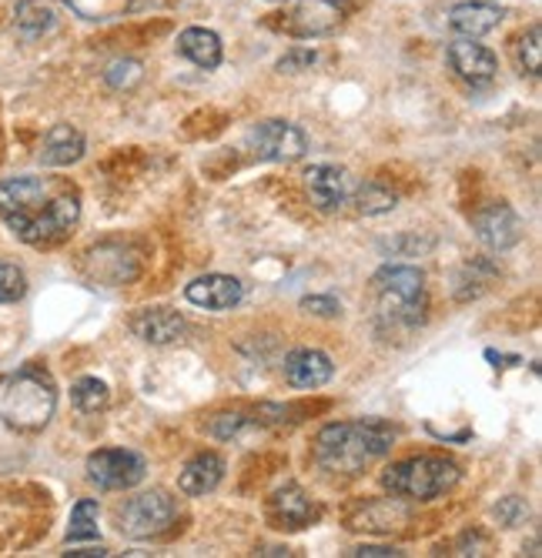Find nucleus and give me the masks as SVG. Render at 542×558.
<instances>
[{
	"mask_svg": "<svg viewBox=\"0 0 542 558\" xmlns=\"http://www.w3.org/2000/svg\"><path fill=\"white\" fill-rule=\"evenodd\" d=\"M91 538H97V501L81 498L71 512L68 542H91Z\"/></svg>",
	"mask_w": 542,
	"mask_h": 558,
	"instance_id": "nucleus-23",
	"label": "nucleus"
},
{
	"mask_svg": "<svg viewBox=\"0 0 542 558\" xmlns=\"http://www.w3.org/2000/svg\"><path fill=\"white\" fill-rule=\"evenodd\" d=\"M14 24L24 37H40L55 27V11L37 4V0H21L17 11H14Z\"/></svg>",
	"mask_w": 542,
	"mask_h": 558,
	"instance_id": "nucleus-21",
	"label": "nucleus"
},
{
	"mask_svg": "<svg viewBox=\"0 0 542 558\" xmlns=\"http://www.w3.org/2000/svg\"><path fill=\"white\" fill-rule=\"evenodd\" d=\"M352 197L359 201V211H362V215H369V218H375V215H388L392 208L399 205V197L392 194V191H385L382 184L356 187V194H352Z\"/></svg>",
	"mask_w": 542,
	"mask_h": 558,
	"instance_id": "nucleus-24",
	"label": "nucleus"
},
{
	"mask_svg": "<svg viewBox=\"0 0 542 558\" xmlns=\"http://www.w3.org/2000/svg\"><path fill=\"white\" fill-rule=\"evenodd\" d=\"M459 482V465L438 454H415V459L396 462L385 469L382 485L396 498H412V501H429L446 495Z\"/></svg>",
	"mask_w": 542,
	"mask_h": 558,
	"instance_id": "nucleus-5",
	"label": "nucleus"
},
{
	"mask_svg": "<svg viewBox=\"0 0 542 558\" xmlns=\"http://www.w3.org/2000/svg\"><path fill=\"white\" fill-rule=\"evenodd\" d=\"M68 558H105L108 548L105 545H97V548H74V551H64Z\"/></svg>",
	"mask_w": 542,
	"mask_h": 558,
	"instance_id": "nucleus-33",
	"label": "nucleus"
},
{
	"mask_svg": "<svg viewBox=\"0 0 542 558\" xmlns=\"http://www.w3.org/2000/svg\"><path fill=\"white\" fill-rule=\"evenodd\" d=\"M315 58H318V54H315L312 47H294V50H288V54L278 61V71H281V74H299V71L312 68Z\"/></svg>",
	"mask_w": 542,
	"mask_h": 558,
	"instance_id": "nucleus-29",
	"label": "nucleus"
},
{
	"mask_svg": "<svg viewBox=\"0 0 542 558\" xmlns=\"http://www.w3.org/2000/svg\"><path fill=\"white\" fill-rule=\"evenodd\" d=\"M315 505L299 485H285L272 495V519L278 529H305L315 519Z\"/></svg>",
	"mask_w": 542,
	"mask_h": 558,
	"instance_id": "nucleus-17",
	"label": "nucleus"
},
{
	"mask_svg": "<svg viewBox=\"0 0 542 558\" xmlns=\"http://www.w3.org/2000/svg\"><path fill=\"white\" fill-rule=\"evenodd\" d=\"M184 318L171 308H147L131 318V331L147 344H171L184 335Z\"/></svg>",
	"mask_w": 542,
	"mask_h": 558,
	"instance_id": "nucleus-15",
	"label": "nucleus"
},
{
	"mask_svg": "<svg viewBox=\"0 0 542 558\" xmlns=\"http://www.w3.org/2000/svg\"><path fill=\"white\" fill-rule=\"evenodd\" d=\"M178 50L202 71H215L221 64V37L208 27H188L178 37Z\"/></svg>",
	"mask_w": 542,
	"mask_h": 558,
	"instance_id": "nucleus-20",
	"label": "nucleus"
},
{
	"mask_svg": "<svg viewBox=\"0 0 542 558\" xmlns=\"http://www.w3.org/2000/svg\"><path fill=\"white\" fill-rule=\"evenodd\" d=\"M178 519V505L168 492L155 488V492H144L124 501V509L118 512L121 532L128 538H152L171 529V522Z\"/></svg>",
	"mask_w": 542,
	"mask_h": 558,
	"instance_id": "nucleus-6",
	"label": "nucleus"
},
{
	"mask_svg": "<svg viewBox=\"0 0 542 558\" xmlns=\"http://www.w3.org/2000/svg\"><path fill=\"white\" fill-rule=\"evenodd\" d=\"M332 359L315 348H294L285 359V378L291 388H322L332 381Z\"/></svg>",
	"mask_w": 542,
	"mask_h": 558,
	"instance_id": "nucleus-14",
	"label": "nucleus"
},
{
	"mask_svg": "<svg viewBox=\"0 0 542 558\" xmlns=\"http://www.w3.org/2000/svg\"><path fill=\"white\" fill-rule=\"evenodd\" d=\"M378 318L388 328H415L425 312V275L412 265H388L372 278Z\"/></svg>",
	"mask_w": 542,
	"mask_h": 558,
	"instance_id": "nucleus-4",
	"label": "nucleus"
},
{
	"mask_svg": "<svg viewBox=\"0 0 542 558\" xmlns=\"http://www.w3.org/2000/svg\"><path fill=\"white\" fill-rule=\"evenodd\" d=\"M225 478V459L215 451H202L181 469V492L184 495H208Z\"/></svg>",
	"mask_w": 542,
	"mask_h": 558,
	"instance_id": "nucleus-18",
	"label": "nucleus"
},
{
	"mask_svg": "<svg viewBox=\"0 0 542 558\" xmlns=\"http://www.w3.org/2000/svg\"><path fill=\"white\" fill-rule=\"evenodd\" d=\"M58 388L44 368H17L0 378V418L17 432H40L55 418Z\"/></svg>",
	"mask_w": 542,
	"mask_h": 558,
	"instance_id": "nucleus-3",
	"label": "nucleus"
},
{
	"mask_svg": "<svg viewBox=\"0 0 542 558\" xmlns=\"http://www.w3.org/2000/svg\"><path fill=\"white\" fill-rule=\"evenodd\" d=\"M108 398H111L108 385L101 378H91V375L87 378H77L74 388H71V401L77 404V412H84V415L101 412L105 404H108Z\"/></svg>",
	"mask_w": 542,
	"mask_h": 558,
	"instance_id": "nucleus-22",
	"label": "nucleus"
},
{
	"mask_svg": "<svg viewBox=\"0 0 542 558\" xmlns=\"http://www.w3.org/2000/svg\"><path fill=\"white\" fill-rule=\"evenodd\" d=\"M188 301L205 312H228L244 298V284L231 275H205L188 284Z\"/></svg>",
	"mask_w": 542,
	"mask_h": 558,
	"instance_id": "nucleus-12",
	"label": "nucleus"
},
{
	"mask_svg": "<svg viewBox=\"0 0 542 558\" xmlns=\"http://www.w3.org/2000/svg\"><path fill=\"white\" fill-rule=\"evenodd\" d=\"M526 515H529V505H526L519 495H509V498H503V501L496 505V519H499V525H506V529L519 525Z\"/></svg>",
	"mask_w": 542,
	"mask_h": 558,
	"instance_id": "nucleus-28",
	"label": "nucleus"
},
{
	"mask_svg": "<svg viewBox=\"0 0 542 558\" xmlns=\"http://www.w3.org/2000/svg\"><path fill=\"white\" fill-rule=\"evenodd\" d=\"M141 64L137 61H115L108 71H105V77H108V84L111 87H118V90H124V87H134L137 81H141Z\"/></svg>",
	"mask_w": 542,
	"mask_h": 558,
	"instance_id": "nucleus-27",
	"label": "nucleus"
},
{
	"mask_svg": "<svg viewBox=\"0 0 542 558\" xmlns=\"http://www.w3.org/2000/svg\"><path fill=\"white\" fill-rule=\"evenodd\" d=\"M0 218L24 244H55L81 218V197L64 181L11 178L0 184Z\"/></svg>",
	"mask_w": 542,
	"mask_h": 558,
	"instance_id": "nucleus-1",
	"label": "nucleus"
},
{
	"mask_svg": "<svg viewBox=\"0 0 542 558\" xmlns=\"http://www.w3.org/2000/svg\"><path fill=\"white\" fill-rule=\"evenodd\" d=\"M244 428V415H218L212 422V435L215 438H234Z\"/></svg>",
	"mask_w": 542,
	"mask_h": 558,
	"instance_id": "nucleus-31",
	"label": "nucleus"
},
{
	"mask_svg": "<svg viewBox=\"0 0 542 558\" xmlns=\"http://www.w3.org/2000/svg\"><path fill=\"white\" fill-rule=\"evenodd\" d=\"M449 64L469 84H489L492 77H496V71H499L496 54H492L489 47L469 40V37H459V40L449 44Z\"/></svg>",
	"mask_w": 542,
	"mask_h": 558,
	"instance_id": "nucleus-11",
	"label": "nucleus"
},
{
	"mask_svg": "<svg viewBox=\"0 0 542 558\" xmlns=\"http://www.w3.org/2000/svg\"><path fill=\"white\" fill-rule=\"evenodd\" d=\"M302 312L309 315H318V318H338L341 315V304L335 298H322V294H312L302 301Z\"/></svg>",
	"mask_w": 542,
	"mask_h": 558,
	"instance_id": "nucleus-30",
	"label": "nucleus"
},
{
	"mask_svg": "<svg viewBox=\"0 0 542 558\" xmlns=\"http://www.w3.org/2000/svg\"><path fill=\"white\" fill-rule=\"evenodd\" d=\"M341 21H345L341 0H302L291 14L288 31L294 37H322V34H332Z\"/></svg>",
	"mask_w": 542,
	"mask_h": 558,
	"instance_id": "nucleus-13",
	"label": "nucleus"
},
{
	"mask_svg": "<svg viewBox=\"0 0 542 558\" xmlns=\"http://www.w3.org/2000/svg\"><path fill=\"white\" fill-rule=\"evenodd\" d=\"M27 291V278L17 265H0V304H14Z\"/></svg>",
	"mask_w": 542,
	"mask_h": 558,
	"instance_id": "nucleus-25",
	"label": "nucleus"
},
{
	"mask_svg": "<svg viewBox=\"0 0 542 558\" xmlns=\"http://www.w3.org/2000/svg\"><path fill=\"white\" fill-rule=\"evenodd\" d=\"M84 158V134L71 124H55L40 144V161L47 168H68Z\"/></svg>",
	"mask_w": 542,
	"mask_h": 558,
	"instance_id": "nucleus-16",
	"label": "nucleus"
},
{
	"mask_svg": "<svg viewBox=\"0 0 542 558\" xmlns=\"http://www.w3.org/2000/svg\"><path fill=\"white\" fill-rule=\"evenodd\" d=\"M503 11L492 8V4H459L449 11V27L453 34L459 37H469V40H479L482 34L496 31L503 24Z\"/></svg>",
	"mask_w": 542,
	"mask_h": 558,
	"instance_id": "nucleus-19",
	"label": "nucleus"
},
{
	"mask_svg": "<svg viewBox=\"0 0 542 558\" xmlns=\"http://www.w3.org/2000/svg\"><path fill=\"white\" fill-rule=\"evenodd\" d=\"M392 445H396V428L385 422H338L318 432L315 459L328 472L356 475L388 454Z\"/></svg>",
	"mask_w": 542,
	"mask_h": 558,
	"instance_id": "nucleus-2",
	"label": "nucleus"
},
{
	"mask_svg": "<svg viewBox=\"0 0 542 558\" xmlns=\"http://www.w3.org/2000/svg\"><path fill=\"white\" fill-rule=\"evenodd\" d=\"M519 64H522V71L539 74V68H542V31L539 27H529V34L519 40Z\"/></svg>",
	"mask_w": 542,
	"mask_h": 558,
	"instance_id": "nucleus-26",
	"label": "nucleus"
},
{
	"mask_svg": "<svg viewBox=\"0 0 542 558\" xmlns=\"http://www.w3.org/2000/svg\"><path fill=\"white\" fill-rule=\"evenodd\" d=\"M144 459L128 448H101L87 459V478L105 492H124L144 482Z\"/></svg>",
	"mask_w": 542,
	"mask_h": 558,
	"instance_id": "nucleus-7",
	"label": "nucleus"
},
{
	"mask_svg": "<svg viewBox=\"0 0 542 558\" xmlns=\"http://www.w3.org/2000/svg\"><path fill=\"white\" fill-rule=\"evenodd\" d=\"M352 558H399V548H385V545H359L349 551Z\"/></svg>",
	"mask_w": 542,
	"mask_h": 558,
	"instance_id": "nucleus-32",
	"label": "nucleus"
},
{
	"mask_svg": "<svg viewBox=\"0 0 542 558\" xmlns=\"http://www.w3.org/2000/svg\"><path fill=\"white\" fill-rule=\"evenodd\" d=\"M249 141L262 161H275V165H291V161L305 158V150H309L305 131L288 121H262L249 134Z\"/></svg>",
	"mask_w": 542,
	"mask_h": 558,
	"instance_id": "nucleus-8",
	"label": "nucleus"
},
{
	"mask_svg": "<svg viewBox=\"0 0 542 558\" xmlns=\"http://www.w3.org/2000/svg\"><path fill=\"white\" fill-rule=\"evenodd\" d=\"M268 4H285V0H268Z\"/></svg>",
	"mask_w": 542,
	"mask_h": 558,
	"instance_id": "nucleus-34",
	"label": "nucleus"
},
{
	"mask_svg": "<svg viewBox=\"0 0 542 558\" xmlns=\"http://www.w3.org/2000/svg\"><path fill=\"white\" fill-rule=\"evenodd\" d=\"M472 228H475L479 241L485 247H492V251H506V247H513L522 238L519 215L509 205H503V201H492V205H485L482 211H475Z\"/></svg>",
	"mask_w": 542,
	"mask_h": 558,
	"instance_id": "nucleus-10",
	"label": "nucleus"
},
{
	"mask_svg": "<svg viewBox=\"0 0 542 558\" xmlns=\"http://www.w3.org/2000/svg\"><path fill=\"white\" fill-rule=\"evenodd\" d=\"M305 187L318 205V211H338L352 201L356 178L345 168H335V165H312L305 171Z\"/></svg>",
	"mask_w": 542,
	"mask_h": 558,
	"instance_id": "nucleus-9",
	"label": "nucleus"
}]
</instances>
